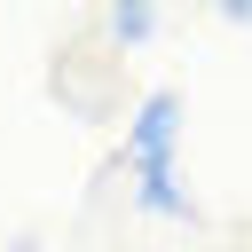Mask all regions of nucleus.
I'll list each match as a JSON object with an SVG mask.
<instances>
[{
	"mask_svg": "<svg viewBox=\"0 0 252 252\" xmlns=\"http://www.w3.org/2000/svg\"><path fill=\"white\" fill-rule=\"evenodd\" d=\"M173 142H181V94L158 87V94H142V110L126 118V165H134V181H142V173H173Z\"/></svg>",
	"mask_w": 252,
	"mask_h": 252,
	"instance_id": "f257e3e1",
	"label": "nucleus"
},
{
	"mask_svg": "<svg viewBox=\"0 0 252 252\" xmlns=\"http://www.w3.org/2000/svg\"><path fill=\"white\" fill-rule=\"evenodd\" d=\"M150 32H158V8H142V0H118V8H110V39H118V47H142Z\"/></svg>",
	"mask_w": 252,
	"mask_h": 252,
	"instance_id": "f03ea898",
	"label": "nucleus"
},
{
	"mask_svg": "<svg viewBox=\"0 0 252 252\" xmlns=\"http://www.w3.org/2000/svg\"><path fill=\"white\" fill-rule=\"evenodd\" d=\"M220 24H252V0H228V8H220Z\"/></svg>",
	"mask_w": 252,
	"mask_h": 252,
	"instance_id": "7ed1b4c3",
	"label": "nucleus"
}]
</instances>
